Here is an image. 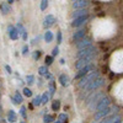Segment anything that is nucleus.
<instances>
[{
	"label": "nucleus",
	"instance_id": "nucleus-1",
	"mask_svg": "<svg viewBox=\"0 0 123 123\" xmlns=\"http://www.w3.org/2000/svg\"><path fill=\"white\" fill-rule=\"evenodd\" d=\"M97 78H100V73L97 70H92V71H90V73L87 74V75H85L84 78H81L80 79V81H79V87H81V89H84V87H86L91 81H94L95 79H97Z\"/></svg>",
	"mask_w": 123,
	"mask_h": 123
},
{
	"label": "nucleus",
	"instance_id": "nucleus-2",
	"mask_svg": "<svg viewBox=\"0 0 123 123\" xmlns=\"http://www.w3.org/2000/svg\"><path fill=\"white\" fill-rule=\"evenodd\" d=\"M105 84V79L104 78H97V79H95L94 81H91V83L86 86V87H84V90H85V92L86 94H89L90 91H94V90H97V89H100L102 85Z\"/></svg>",
	"mask_w": 123,
	"mask_h": 123
},
{
	"label": "nucleus",
	"instance_id": "nucleus-3",
	"mask_svg": "<svg viewBox=\"0 0 123 123\" xmlns=\"http://www.w3.org/2000/svg\"><path fill=\"white\" fill-rule=\"evenodd\" d=\"M89 55H97V49L91 46L89 48H85V49H81L76 53V58L80 59V58H84V57H89Z\"/></svg>",
	"mask_w": 123,
	"mask_h": 123
},
{
	"label": "nucleus",
	"instance_id": "nucleus-4",
	"mask_svg": "<svg viewBox=\"0 0 123 123\" xmlns=\"http://www.w3.org/2000/svg\"><path fill=\"white\" fill-rule=\"evenodd\" d=\"M95 57H96V55H89V57H84V58L78 59V60L75 62V68H76L78 70L83 69L84 67H86V65L91 64V62L94 60V58H95Z\"/></svg>",
	"mask_w": 123,
	"mask_h": 123
},
{
	"label": "nucleus",
	"instance_id": "nucleus-5",
	"mask_svg": "<svg viewBox=\"0 0 123 123\" xmlns=\"http://www.w3.org/2000/svg\"><path fill=\"white\" fill-rule=\"evenodd\" d=\"M111 105V98L108 96H104L98 102H97V105L95 106V110L96 111H101V110H105V108H108Z\"/></svg>",
	"mask_w": 123,
	"mask_h": 123
},
{
	"label": "nucleus",
	"instance_id": "nucleus-6",
	"mask_svg": "<svg viewBox=\"0 0 123 123\" xmlns=\"http://www.w3.org/2000/svg\"><path fill=\"white\" fill-rule=\"evenodd\" d=\"M94 64H89V65H86V67H84L83 69H80L79 71H78V73H76V75H75V80H80L81 78H84L85 75H87L89 73H90V71H92V70H94Z\"/></svg>",
	"mask_w": 123,
	"mask_h": 123
},
{
	"label": "nucleus",
	"instance_id": "nucleus-7",
	"mask_svg": "<svg viewBox=\"0 0 123 123\" xmlns=\"http://www.w3.org/2000/svg\"><path fill=\"white\" fill-rule=\"evenodd\" d=\"M76 44V48L79 49V50H81V49H85V48H89V47H91L92 46V39L90 38V37H84L81 41H79L78 43H75Z\"/></svg>",
	"mask_w": 123,
	"mask_h": 123
},
{
	"label": "nucleus",
	"instance_id": "nucleus-8",
	"mask_svg": "<svg viewBox=\"0 0 123 123\" xmlns=\"http://www.w3.org/2000/svg\"><path fill=\"white\" fill-rule=\"evenodd\" d=\"M87 20H89V15H85V16L74 18L73 22H71V26H73V27H80V26H83V25L87 21Z\"/></svg>",
	"mask_w": 123,
	"mask_h": 123
},
{
	"label": "nucleus",
	"instance_id": "nucleus-9",
	"mask_svg": "<svg viewBox=\"0 0 123 123\" xmlns=\"http://www.w3.org/2000/svg\"><path fill=\"white\" fill-rule=\"evenodd\" d=\"M90 5V1L87 0H76L73 3V7L74 10H80V9H86Z\"/></svg>",
	"mask_w": 123,
	"mask_h": 123
},
{
	"label": "nucleus",
	"instance_id": "nucleus-10",
	"mask_svg": "<svg viewBox=\"0 0 123 123\" xmlns=\"http://www.w3.org/2000/svg\"><path fill=\"white\" fill-rule=\"evenodd\" d=\"M7 33H9V37H10V39H12V41H17L18 39V32H17V30H16V27L15 26H11L10 25L9 27H7Z\"/></svg>",
	"mask_w": 123,
	"mask_h": 123
},
{
	"label": "nucleus",
	"instance_id": "nucleus-11",
	"mask_svg": "<svg viewBox=\"0 0 123 123\" xmlns=\"http://www.w3.org/2000/svg\"><path fill=\"white\" fill-rule=\"evenodd\" d=\"M55 22V17L53 15H47L43 20V27L44 28H49L50 26H53Z\"/></svg>",
	"mask_w": 123,
	"mask_h": 123
},
{
	"label": "nucleus",
	"instance_id": "nucleus-12",
	"mask_svg": "<svg viewBox=\"0 0 123 123\" xmlns=\"http://www.w3.org/2000/svg\"><path fill=\"white\" fill-rule=\"evenodd\" d=\"M85 32H86V31H85L84 28L78 30L76 32H74V35H73V41H74L75 43H78L79 41H81V39L85 37Z\"/></svg>",
	"mask_w": 123,
	"mask_h": 123
},
{
	"label": "nucleus",
	"instance_id": "nucleus-13",
	"mask_svg": "<svg viewBox=\"0 0 123 123\" xmlns=\"http://www.w3.org/2000/svg\"><path fill=\"white\" fill-rule=\"evenodd\" d=\"M11 101H12L14 105H20V104H22V101H24L22 94H21L20 91H16V92H15V96L11 97Z\"/></svg>",
	"mask_w": 123,
	"mask_h": 123
},
{
	"label": "nucleus",
	"instance_id": "nucleus-14",
	"mask_svg": "<svg viewBox=\"0 0 123 123\" xmlns=\"http://www.w3.org/2000/svg\"><path fill=\"white\" fill-rule=\"evenodd\" d=\"M16 30H17L18 35L22 36V39L26 41V39H27V31H26V28H25L21 24H17V25H16Z\"/></svg>",
	"mask_w": 123,
	"mask_h": 123
},
{
	"label": "nucleus",
	"instance_id": "nucleus-15",
	"mask_svg": "<svg viewBox=\"0 0 123 123\" xmlns=\"http://www.w3.org/2000/svg\"><path fill=\"white\" fill-rule=\"evenodd\" d=\"M0 10H1V12L4 15L10 14L11 12V5H9L6 1H4V3H1V5H0Z\"/></svg>",
	"mask_w": 123,
	"mask_h": 123
},
{
	"label": "nucleus",
	"instance_id": "nucleus-16",
	"mask_svg": "<svg viewBox=\"0 0 123 123\" xmlns=\"http://www.w3.org/2000/svg\"><path fill=\"white\" fill-rule=\"evenodd\" d=\"M85 15H89V14H87V10H86V9H80V10H74V12H73V18H78V17H81V16H85Z\"/></svg>",
	"mask_w": 123,
	"mask_h": 123
},
{
	"label": "nucleus",
	"instance_id": "nucleus-17",
	"mask_svg": "<svg viewBox=\"0 0 123 123\" xmlns=\"http://www.w3.org/2000/svg\"><path fill=\"white\" fill-rule=\"evenodd\" d=\"M7 121H9V123L17 122V116H16L14 110H9V112H7Z\"/></svg>",
	"mask_w": 123,
	"mask_h": 123
},
{
	"label": "nucleus",
	"instance_id": "nucleus-18",
	"mask_svg": "<svg viewBox=\"0 0 123 123\" xmlns=\"http://www.w3.org/2000/svg\"><path fill=\"white\" fill-rule=\"evenodd\" d=\"M59 83H60L62 86H68V84H69V78H68V75H67V74H60V75H59Z\"/></svg>",
	"mask_w": 123,
	"mask_h": 123
},
{
	"label": "nucleus",
	"instance_id": "nucleus-19",
	"mask_svg": "<svg viewBox=\"0 0 123 123\" xmlns=\"http://www.w3.org/2000/svg\"><path fill=\"white\" fill-rule=\"evenodd\" d=\"M117 116L118 115H113V113H111L110 116H107L106 118H104L102 121H100V123H112L116 118H117Z\"/></svg>",
	"mask_w": 123,
	"mask_h": 123
},
{
	"label": "nucleus",
	"instance_id": "nucleus-20",
	"mask_svg": "<svg viewBox=\"0 0 123 123\" xmlns=\"http://www.w3.org/2000/svg\"><path fill=\"white\" fill-rule=\"evenodd\" d=\"M55 92V85H54V81L50 80V83L48 84V94H49V97H52Z\"/></svg>",
	"mask_w": 123,
	"mask_h": 123
},
{
	"label": "nucleus",
	"instance_id": "nucleus-21",
	"mask_svg": "<svg viewBox=\"0 0 123 123\" xmlns=\"http://www.w3.org/2000/svg\"><path fill=\"white\" fill-rule=\"evenodd\" d=\"M53 38H54L53 32H52V31H48V30H47V32L44 33V41H46L47 43H50V42L53 41Z\"/></svg>",
	"mask_w": 123,
	"mask_h": 123
},
{
	"label": "nucleus",
	"instance_id": "nucleus-22",
	"mask_svg": "<svg viewBox=\"0 0 123 123\" xmlns=\"http://www.w3.org/2000/svg\"><path fill=\"white\" fill-rule=\"evenodd\" d=\"M59 108H60V101L59 100H53V102H52V111L57 112V111H59Z\"/></svg>",
	"mask_w": 123,
	"mask_h": 123
},
{
	"label": "nucleus",
	"instance_id": "nucleus-23",
	"mask_svg": "<svg viewBox=\"0 0 123 123\" xmlns=\"http://www.w3.org/2000/svg\"><path fill=\"white\" fill-rule=\"evenodd\" d=\"M68 119H69V117H68L67 113H60V115L58 116V121H59L60 123H68Z\"/></svg>",
	"mask_w": 123,
	"mask_h": 123
},
{
	"label": "nucleus",
	"instance_id": "nucleus-24",
	"mask_svg": "<svg viewBox=\"0 0 123 123\" xmlns=\"http://www.w3.org/2000/svg\"><path fill=\"white\" fill-rule=\"evenodd\" d=\"M41 105H42V100H41V95H37V96L33 98V101H32V106L38 107V106H41Z\"/></svg>",
	"mask_w": 123,
	"mask_h": 123
},
{
	"label": "nucleus",
	"instance_id": "nucleus-25",
	"mask_svg": "<svg viewBox=\"0 0 123 123\" xmlns=\"http://www.w3.org/2000/svg\"><path fill=\"white\" fill-rule=\"evenodd\" d=\"M53 60H54V58H53L52 55H47L46 59H44V65L48 68L49 65H52V64H53Z\"/></svg>",
	"mask_w": 123,
	"mask_h": 123
},
{
	"label": "nucleus",
	"instance_id": "nucleus-26",
	"mask_svg": "<svg viewBox=\"0 0 123 123\" xmlns=\"http://www.w3.org/2000/svg\"><path fill=\"white\" fill-rule=\"evenodd\" d=\"M47 73H48V68H47L46 65H42V67H39V68H38V74H39V75L44 76Z\"/></svg>",
	"mask_w": 123,
	"mask_h": 123
},
{
	"label": "nucleus",
	"instance_id": "nucleus-27",
	"mask_svg": "<svg viewBox=\"0 0 123 123\" xmlns=\"http://www.w3.org/2000/svg\"><path fill=\"white\" fill-rule=\"evenodd\" d=\"M41 100H42V105H46V104H47L48 100H49V94H48V91H46L44 94L41 96Z\"/></svg>",
	"mask_w": 123,
	"mask_h": 123
},
{
	"label": "nucleus",
	"instance_id": "nucleus-28",
	"mask_svg": "<svg viewBox=\"0 0 123 123\" xmlns=\"http://www.w3.org/2000/svg\"><path fill=\"white\" fill-rule=\"evenodd\" d=\"M53 121H54V117L52 115H44V117H43V122L44 123H52Z\"/></svg>",
	"mask_w": 123,
	"mask_h": 123
},
{
	"label": "nucleus",
	"instance_id": "nucleus-29",
	"mask_svg": "<svg viewBox=\"0 0 123 123\" xmlns=\"http://www.w3.org/2000/svg\"><path fill=\"white\" fill-rule=\"evenodd\" d=\"M20 115H21V117L24 119L27 118V111H26V107L25 106H21V108H20Z\"/></svg>",
	"mask_w": 123,
	"mask_h": 123
},
{
	"label": "nucleus",
	"instance_id": "nucleus-30",
	"mask_svg": "<svg viewBox=\"0 0 123 123\" xmlns=\"http://www.w3.org/2000/svg\"><path fill=\"white\" fill-rule=\"evenodd\" d=\"M22 91H24V92H22L24 96H26V97H31V96H32V91H31L30 87H25Z\"/></svg>",
	"mask_w": 123,
	"mask_h": 123
},
{
	"label": "nucleus",
	"instance_id": "nucleus-31",
	"mask_svg": "<svg viewBox=\"0 0 123 123\" xmlns=\"http://www.w3.org/2000/svg\"><path fill=\"white\" fill-rule=\"evenodd\" d=\"M26 83H27V85H32L35 83V76L33 75H27L26 76Z\"/></svg>",
	"mask_w": 123,
	"mask_h": 123
},
{
	"label": "nucleus",
	"instance_id": "nucleus-32",
	"mask_svg": "<svg viewBox=\"0 0 123 123\" xmlns=\"http://www.w3.org/2000/svg\"><path fill=\"white\" fill-rule=\"evenodd\" d=\"M41 10H42V11H44V10L48 7V1L47 0H42V1H41Z\"/></svg>",
	"mask_w": 123,
	"mask_h": 123
},
{
	"label": "nucleus",
	"instance_id": "nucleus-33",
	"mask_svg": "<svg viewBox=\"0 0 123 123\" xmlns=\"http://www.w3.org/2000/svg\"><path fill=\"white\" fill-rule=\"evenodd\" d=\"M41 54H42V52H41V50H35V52H33V59H35V60H38V59L41 58Z\"/></svg>",
	"mask_w": 123,
	"mask_h": 123
},
{
	"label": "nucleus",
	"instance_id": "nucleus-34",
	"mask_svg": "<svg viewBox=\"0 0 123 123\" xmlns=\"http://www.w3.org/2000/svg\"><path fill=\"white\" fill-rule=\"evenodd\" d=\"M59 54V47L58 46H55L54 48H53V50H52V57L54 58L55 55H58Z\"/></svg>",
	"mask_w": 123,
	"mask_h": 123
},
{
	"label": "nucleus",
	"instance_id": "nucleus-35",
	"mask_svg": "<svg viewBox=\"0 0 123 123\" xmlns=\"http://www.w3.org/2000/svg\"><path fill=\"white\" fill-rule=\"evenodd\" d=\"M57 43L58 44L62 43V32H60V31H58V32H57Z\"/></svg>",
	"mask_w": 123,
	"mask_h": 123
},
{
	"label": "nucleus",
	"instance_id": "nucleus-36",
	"mask_svg": "<svg viewBox=\"0 0 123 123\" xmlns=\"http://www.w3.org/2000/svg\"><path fill=\"white\" fill-rule=\"evenodd\" d=\"M27 53H28V46L25 44V46L22 47V55H26Z\"/></svg>",
	"mask_w": 123,
	"mask_h": 123
},
{
	"label": "nucleus",
	"instance_id": "nucleus-37",
	"mask_svg": "<svg viewBox=\"0 0 123 123\" xmlns=\"http://www.w3.org/2000/svg\"><path fill=\"white\" fill-rule=\"evenodd\" d=\"M5 70H6V73H7V74H11V73H12L11 67H10V65H7V64L5 65Z\"/></svg>",
	"mask_w": 123,
	"mask_h": 123
},
{
	"label": "nucleus",
	"instance_id": "nucleus-38",
	"mask_svg": "<svg viewBox=\"0 0 123 123\" xmlns=\"http://www.w3.org/2000/svg\"><path fill=\"white\" fill-rule=\"evenodd\" d=\"M121 122H122V121H121V116L118 115V116H117V118H116L113 122H112V123H121Z\"/></svg>",
	"mask_w": 123,
	"mask_h": 123
},
{
	"label": "nucleus",
	"instance_id": "nucleus-39",
	"mask_svg": "<svg viewBox=\"0 0 123 123\" xmlns=\"http://www.w3.org/2000/svg\"><path fill=\"white\" fill-rule=\"evenodd\" d=\"M44 78H46V79H48V80H52V74H49V73H47V74L44 75Z\"/></svg>",
	"mask_w": 123,
	"mask_h": 123
},
{
	"label": "nucleus",
	"instance_id": "nucleus-40",
	"mask_svg": "<svg viewBox=\"0 0 123 123\" xmlns=\"http://www.w3.org/2000/svg\"><path fill=\"white\" fill-rule=\"evenodd\" d=\"M6 3H7L9 5H11V4H14L15 1H14V0H7V1H6Z\"/></svg>",
	"mask_w": 123,
	"mask_h": 123
},
{
	"label": "nucleus",
	"instance_id": "nucleus-41",
	"mask_svg": "<svg viewBox=\"0 0 123 123\" xmlns=\"http://www.w3.org/2000/svg\"><path fill=\"white\" fill-rule=\"evenodd\" d=\"M1 111H3V107H1V105H0V113H1Z\"/></svg>",
	"mask_w": 123,
	"mask_h": 123
},
{
	"label": "nucleus",
	"instance_id": "nucleus-42",
	"mask_svg": "<svg viewBox=\"0 0 123 123\" xmlns=\"http://www.w3.org/2000/svg\"><path fill=\"white\" fill-rule=\"evenodd\" d=\"M53 123H60V122H59V121H55V122H53Z\"/></svg>",
	"mask_w": 123,
	"mask_h": 123
},
{
	"label": "nucleus",
	"instance_id": "nucleus-43",
	"mask_svg": "<svg viewBox=\"0 0 123 123\" xmlns=\"http://www.w3.org/2000/svg\"><path fill=\"white\" fill-rule=\"evenodd\" d=\"M1 121H3V118H1V117H0V122H1Z\"/></svg>",
	"mask_w": 123,
	"mask_h": 123
},
{
	"label": "nucleus",
	"instance_id": "nucleus-44",
	"mask_svg": "<svg viewBox=\"0 0 123 123\" xmlns=\"http://www.w3.org/2000/svg\"><path fill=\"white\" fill-rule=\"evenodd\" d=\"M18 123H24V122H18Z\"/></svg>",
	"mask_w": 123,
	"mask_h": 123
},
{
	"label": "nucleus",
	"instance_id": "nucleus-45",
	"mask_svg": "<svg viewBox=\"0 0 123 123\" xmlns=\"http://www.w3.org/2000/svg\"><path fill=\"white\" fill-rule=\"evenodd\" d=\"M121 123H123V122H121Z\"/></svg>",
	"mask_w": 123,
	"mask_h": 123
}]
</instances>
